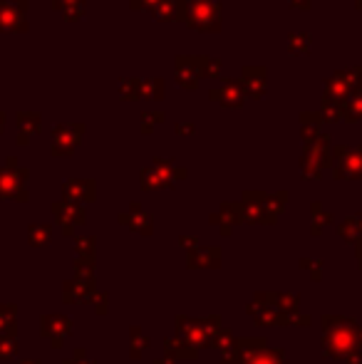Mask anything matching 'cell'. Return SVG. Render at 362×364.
Instances as JSON below:
<instances>
[{"mask_svg": "<svg viewBox=\"0 0 362 364\" xmlns=\"http://www.w3.org/2000/svg\"><path fill=\"white\" fill-rule=\"evenodd\" d=\"M0 198L28 201V169L20 166L15 156L8 159L0 169Z\"/></svg>", "mask_w": 362, "mask_h": 364, "instance_id": "obj_1", "label": "cell"}, {"mask_svg": "<svg viewBox=\"0 0 362 364\" xmlns=\"http://www.w3.org/2000/svg\"><path fill=\"white\" fill-rule=\"evenodd\" d=\"M355 347V327L350 320H338V317H325V349L335 357H345Z\"/></svg>", "mask_w": 362, "mask_h": 364, "instance_id": "obj_2", "label": "cell"}, {"mask_svg": "<svg viewBox=\"0 0 362 364\" xmlns=\"http://www.w3.org/2000/svg\"><path fill=\"white\" fill-rule=\"evenodd\" d=\"M187 25L201 33H216L221 27V0H196L189 6Z\"/></svg>", "mask_w": 362, "mask_h": 364, "instance_id": "obj_3", "label": "cell"}, {"mask_svg": "<svg viewBox=\"0 0 362 364\" xmlns=\"http://www.w3.org/2000/svg\"><path fill=\"white\" fill-rule=\"evenodd\" d=\"M82 134H85V124H80V122L55 124V129H52V154L55 156H70L77 149V144L82 142Z\"/></svg>", "mask_w": 362, "mask_h": 364, "instance_id": "obj_4", "label": "cell"}, {"mask_svg": "<svg viewBox=\"0 0 362 364\" xmlns=\"http://www.w3.org/2000/svg\"><path fill=\"white\" fill-rule=\"evenodd\" d=\"M333 156V169L338 179H357L362 176V147L350 149V147H333L330 149Z\"/></svg>", "mask_w": 362, "mask_h": 364, "instance_id": "obj_5", "label": "cell"}, {"mask_svg": "<svg viewBox=\"0 0 362 364\" xmlns=\"http://www.w3.org/2000/svg\"><path fill=\"white\" fill-rule=\"evenodd\" d=\"M28 8L30 0H13V3H6L0 6V33H28Z\"/></svg>", "mask_w": 362, "mask_h": 364, "instance_id": "obj_6", "label": "cell"}, {"mask_svg": "<svg viewBox=\"0 0 362 364\" xmlns=\"http://www.w3.org/2000/svg\"><path fill=\"white\" fill-rule=\"evenodd\" d=\"M211 102H219L221 107H229V109H238L243 107L246 102V92H243L241 82L238 80H221V87H214L209 92Z\"/></svg>", "mask_w": 362, "mask_h": 364, "instance_id": "obj_7", "label": "cell"}, {"mask_svg": "<svg viewBox=\"0 0 362 364\" xmlns=\"http://www.w3.org/2000/svg\"><path fill=\"white\" fill-rule=\"evenodd\" d=\"M52 216H55V221L60 223L65 233H72L75 226L85 223V208L72 201H57L52 203Z\"/></svg>", "mask_w": 362, "mask_h": 364, "instance_id": "obj_8", "label": "cell"}, {"mask_svg": "<svg viewBox=\"0 0 362 364\" xmlns=\"http://www.w3.org/2000/svg\"><path fill=\"white\" fill-rule=\"evenodd\" d=\"M241 87L246 97L261 99L266 94V67L263 65H246L241 70Z\"/></svg>", "mask_w": 362, "mask_h": 364, "instance_id": "obj_9", "label": "cell"}, {"mask_svg": "<svg viewBox=\"0 0 362 364\" xmlns=\"http://www.w3.org/2000/svg\"><path fill=\"white\" fill-rule=\"evenodd\" d=\"M40 332H43V337H48L52 342V347H60L62 340L67 337L72 332V322L70 317H60V315H50L43 320L40 325Z\"/></svg>", "mask_w": 362, "mask_h": 364, "instance_id": "obj_10", "label": "cell"}, {"mask_svg": "<svg viewBox=\"0 0 362 364\" xmlns=\"http://www.w3.org/2000/svg\"><path fill=\"white\" fill-rule=\"evenodd\" d=\"M176 82H179L184 89H196L198 87V65L196 57H189V54H179L176 57Z\"/></svg>", "mask_w": 362, "mask_h": 364, "instance_id": "obj_11", "label": "cell"}, {"mask_svg": "<svg viewBox=\"0 0 362 364\" xmlns=\"http://www.w3.org/2000/svg\"><path fill=\"white\" fill-rule=\"evenodd\" d=\"M94 194H97V184L92 179H70L65 184V198L80 206L94 201Z\"/></svg>", "mask_w": 362, "mask_h": 364, "instance_id": "obj_12", "label": "cell"}, {"mask_svg": "<svg viewBox=\"0 0 362 364\" xmlns=\"http://www.w3.org/2000/svg\"><path fill=\"white\" fill-rule=\"evenodd\" d=\"M152 13L157 20H184L189 17V3L187 0H159L157 6L152 8Z\"/></svg>", "mask_w": 362, "mask_h": 364, "instance_id": "obj_13", "label": "cell"}, {"mask_svg": "<svg viewBox=\"0 0 362 364\" xmlns=\"http://www.w3.org/2000/svg\"><path fill=\"white\" fill-rule=\"evenodd\" d=\"M15 122H17V129H20L15 142L20 144V147L30 144V139L43 129V115H38V112H20V115L15 117Z\"/></svg>", "mask_w": 362, "mask_h": 364, "instance_id": "obj_14", "label": "cell"}, {"mask_svg": "<svg viewBox=\"0 0 362 364\" xmlns=\"http://www.w3.org/2000/svg\"><path fill=\"white\" fill-rule=\"evenodd\" d=\"M152 166L157 169V174H159L164 189H171L176 181L187 179V169H184V166H176L171 159H154Z\"/></svg>", "mask_w": 362, "mask_h": 364, "instance_id": "obj_15", "label": "cell"}, {"mask_svg": "<svg viewBox=\"0 0 362 364\" xmlns=\"http://www.w3.org/2000/svg\"><path fill=\"white\" fill-rule=\"evenodd\" d=\"M120 223H124L126 228H132V231H137V233H144V235H149L152 233V216L149 213H144L142 208L137 206V203H132L129 206V211L126 213H122L120 216Z\"/></svg>", "mask_w": 362, "mask_h": 364, "instance_id": "obj_16", "label": "cell"}, {"mask_svg": "<svg viewBox=\"0 0 362 364\" xmlns=\"http://www.w3.org/2000/svg\"><path fill=\"white\" fill-rule=\"evenodd\" d=\"M67 303H89L92 300V283L89 280H70L65 285Z\"/></svg>", "mask_w": 362, "mask_h": 364, "instance_id": "obj_17", "label": "cell"}, {"mask_svg": "<svg viewBox=\"0 0 362 364\" xmlns=\"http://www.w3.org/2000/svg\"><path fill=\"white\" fill-rule=\"evenodd\" d=\"M320 124H323V115L320 112H303L301 115V131L305 142H313L315 136H320Z\"/></svg>", "mask_w": 362, "mask_h": 364, "instance_id": "obj_18", "label": "cell"}, {"mask_svg": "<svg viewBox=\"0 0 362 364\" xmlns=\"http://www.w3.org/2000/svg\"><path fill=\"white\" fill-rule=\"evenodd\" d=\"M342 119L345 122H360L362 119V89L342 102Z\"/></svg>", "mask_w": 362, "mask_h": 364, "instance_id": "obj_19", "label": "cell"}, {"mask_svg": "<svg viewBox=\"0 0 362 364\" xmlns=\"http://www.w3.org/2000/svg\"><path fill=\"white\" fill-rule=\"evenodd\" d=\"M196 65H198V77H209V80H214V77H221V60H216V57H209V54H196Z\"/></svg>", "mask_w": 362, "mask_h": 364, "instance_id": "obj_20", "label": "cell"}, {"mask_svg": "<svg viewBox=\"0 0 362 364\" xmlns=\"http://www.w3.org/2000/svg\"><path fill=\"white\" fill-rule=\"evenodd\" d=\"M120 99L124 102H134V99H142V80L139 77H126L120 82Z\"/></svg>", "mask_w": 362, "mask_h": 364, "instance_id": "obj_21", "label": "cell"}, {"mask_svg": "<svg viewBox=\"0 0 362 364\" xmlns=\"http://www.w3.org/2000/svg\"><path fill=\"white\" fill-rule=\"evenodd\" d=\"M142 99L161 102V99H164V80H161V77H149V80H142Z\"/></svg>", "mask_w": 362, "mask_h": 364, "instance_id": "obj_22", "label": "cell"}, {"mask_svg": "<svg viewBox=\"0 0 362 364\" xmlns=\"http://www.w3.org/2000/svg\"><path fill=\"white\" fill-rule=\"evenodd\" d=\"M313 50V35L310 33H293L291 35V52L293 54H307Z\"/></svg>", "mask_w": 362, "mask_h": 364, "instance_id": "obj_23", "label": "cell"}, {"mask_svg": "<svg viewBox=\"0 0 362 364\" xmlns=\"http://www.w3.org/2000/svg\"><path fill=\"white\" fill-rule=\"evenodd\" d=\"M50 235H52V228L50 226H43V223H33L28 228V240L33 245H48L50 243Z\"/></svg>", "mask_w": 362, "mask_h": 364, "instance_id": "obj_24", "label": "cell"}, {"mask_svg": "<svg viewBox=\"0 0 362 364\" xmlns=\"http://www.w3.org/2000/svg\"><path fill=\"white\" fill-rule=\"evenodd\" d=\"M320 115H323V122H338L342 119V102L338 99L323 97V107H320Z\"/></svg>", "mask_w": 362, "mask_h": 364, "instance_id": "obj_25", "label": "cell"}, {"mask_svg": "<svg viewBox=\"0 0 362 364\" xmlns=\"http://www.w3.org/2000/svg\"><path fill=\"white\" fill-rule=\"evenodd\" d=\"M246 364H288L286 362V354L283 352H268V349H261L256 352Z\"/></svg>", "mask_w": 362, "mask_h": 364, "instance_id": "obj_26", "label": "cell"}, {"mask_svg": "<svg viewBox=\"0 0 362 364\" xmlns=\"http://www.w3.org/2000/svg\"><path fill=\"white\" fill-rule=\"evenodd\" d=\"M342 77H345L347 87H350V92H360L362 89V65L360 67H347V70H342Z\"/></svg>", "mask_w": 362, "mask_h": 364, "instance_id": "obj_27", "label": "cell"}, {"mask_svg": "<svg viewBox=\"0 0 362 364\" xmlns=\"http://www.w3.org/2000/svg\"><path fill=\"white\" fill-rule=\"evenodd\" d=\"M142 186L147 191H154V189H161V179H159V174H157V169L154 166H147V169L142 171Z\"/></svg>", "mask_w": 362, "mask_h": 364, "instance_id": "obj_28", "label": "cell"}, {"mask_svg": "<svg viewBox=\"0 0 362 364\" xmlns=\"http://www.w3.org/2000/svg\"><path fill=\"white\" fill-rule=\"evenodd\" d=\"M161 122H164V112H157V109H149V112H144V115H142L144 134H149V131L154 129V124H161Z\"/></svg>", "mask_w": 362, "mask_h": 364, "instance_id": "obj_29", "label": "cell"}, {"mask_svg": "<svg viewBox=\"0 0 362 364\" xmlns=\"http://www.w3.org/2000/svg\"><path fill=\"white\" fill-rule=\"evenodd\" d=\"M75 248H77V253L82 258H92L94 256V238L92 235H77L75 238Z\"/></svg>", "mask_w": 362, "mask_h": 364, "instance_id": "obj_30", "label": "cell"}, {"mask_svg": "<svg viewBox=\"0 0 362 364\" xmlns=\"http://www.w3.org/2000/svg\"><path fill=\"white\" fill-rule=\"evenodd\" d=\"M328 221H333V218H330V213H325L320 203H313V233H318V226L323 228Z\"/></svg>", "mask_w": 362, "mask_h": 364, "instance_id": "obj_31", "label": "cell"}, {"mask_svg": "<svg viewBox=\"0 0 362 364\" xmlns=\"http://www.w3.org/2000/svg\"><path fill=\"white\" fill-rule=\"evenodd\" d=\"M132 340H134V342H132V357H139V349L144 352V349L149 347V340H147V335H142V337H139L137 327L132 330Z\"/></svg>", "mask_w": 362, "mask_h": 364, "instance_id": "obj_32", "label": "cell"}, {"mask_svg": "<svg viewBox=\"0 0 362 364\" xmlns=\"http://www.w3.org/2000/svg\"><path fill=\"white\" fill-rule=\"evenodd\" d=\"M174 129H176V134H179V136H191L194 131H196V126H194V122L179 119V122L174 124Z\"/></svg>", "mask_w": 362, "mask_h": 364, "instance_id": "obj_33", "label": "cell"}, {"mask_svg": "<svg viewBox=\"0 0 362 364\" xmlns=\"http://www.w3.org/2000/svg\"><path fill=\"white\" fill-rule=\"evenodd\" d=\"M82 15H85V8H67V10H62V17H65L67 22L80 20Z\"/></svg>", "mask_w": 362, "mask_h": 364, "instance_id": "obj_34", "label": "cell"}, {"mask_svg": "<svg viewBox=\"0 0 362 364\" xmlns=\"http://www.w3.org/2000/svg\"><path fill=\"white\" fill-rule=\"evenodd\" d=\"M310 6H313V0H291V8L296 10H310Z\"/></svg>", "mask_w": 362, "mask_h": 364, "instance_id": "obj_35", "label": "cell"}, {"mask_svg": "<svg viewBox=\"0 0 362 364\" xmlns=\"http://www.w3.org/2000/svg\"><path fill=\"white\" fill-rule=\"evenodd\" d=\"M6 126V112H0V129Z\"/></svg>", "mask_w": 362, "mask_h": 364, "instance_id": "obj_36", "label": "cell"}, {"mask_svg": "<svg viewBox=\"0 0 362 364\" xmlns=\"http://www.w3.org/2000/svg\"><path fill=\"white\" fill-rule=\"evenodd\" d=\"M355 8L357 10H362V0H355Z\"/></svg>", "mask_w": 362, "mask_h": 364, "instance_id": "obj_37", "label": "cell"}, {"mask_svg": "<svg viewBox=\"0 0 362 364\" xmlns=\"http://www.w3.org/2000/svg\"><path fill=\"white\" fill-rule=\"evenodd\" d=\"M22 364H38V362H35V359H30V362H22Z\"/></svg>", "mask_w": 362, "mask_h": 364, "instance_id": "obj_38", "label": "cell"}]
</instances>
